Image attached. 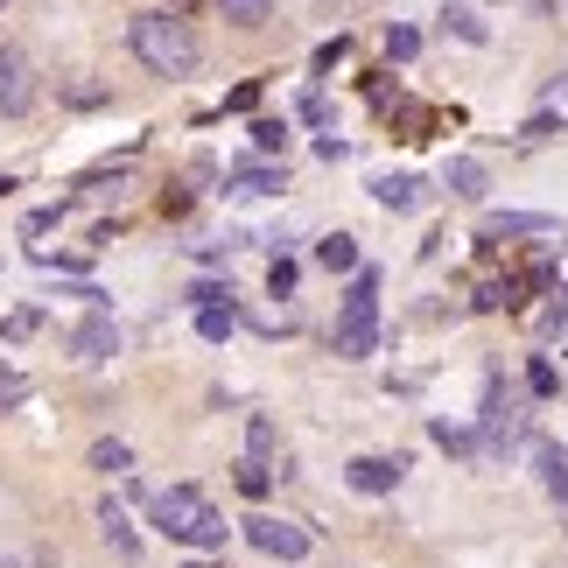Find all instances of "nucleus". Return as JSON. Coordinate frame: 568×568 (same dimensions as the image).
Segmentation results:
<instances>
[{"instance_id":"obj_1","label":"nucleus","mask_w":568,"mask_h":568,"mask_svg":"<svg viewBox=\"0 0 568 568\" xmlns=\"http://www.w3.org/2000/svg\"><path fill=\"white\" fill-rule=\"evenodd\" d=\"M126 42H134V57H141L155 78H196V63H204V50H196V36H190V21L162 14V8H148V14L126 21Z\"/></svg>"},{"instance_id":"obj_2","label":"nucleus","mask_w":568,"mask_h":568,"mask_svg":"<svg viewBox=\"0 0 568 568\" xmlns=\"http://www.w3.org/2000/svg\"><path fill=\"white\" fill-rule=\"evenodd\" d=\"M155 527L169 534V540H183V548H225V519L211 513V498L196 491V485H169V491H155Z\"/></svg>"},{"instance_id":"obj_3","label":"nucleus","mask_w":568,"mask_h":568,"mask_svg":"<svg viewBox=\"0 0 568 568\" xmlns=\"http://www.w3.org/2000/svg\"><path fill=\"white\" fill-rule=\"evenodd\" d=\"M331 344H337V358H373V344H379V274H373V267L352 274Z\"/></svg>"},{"instance_id":"obj_4","label":"nucleus","mask_w":568,"mask_h":568,"mask_svg":"<svg viewBox=\"0 0 568 568\" xmlns=\"http://www.w3.org/2000/svg\"><path fill=\"white\" fill-rule=\"evenodd\" d=\"M477 435H485L491 449H513L519 435H527V393L513 379H491L485 386V414H477Z\"/></svg>"},{"instance_id":"obj_5","label":"nucleus","mask_w":568,"mask_h":568,"mask_svg":"<svg viewBox=\"0 0 568 568\" xmlns=\"http://www.w3.org/2000/svg\"><path fill=\"white\" fill-rule=\"evenodd\" d=\"M246 540H253L260 555H274V561H302V555H310V527L274 519V513H253V519H246Z\"/></svg>"},{"instance_id":"obj_6","label":"nucleus","mask_w":568,"mask_h":568,"mask_svg":"<svg viewBox=\"0 0 568 568\" xmlns=\"http://www.w3.org/2000/svg\"><path fill=\"white\" fill-rule=\"evenodd\" d=\"M29 105H36V63H29V50L0 42V113L21 120Z\"/></svg>"},{"instance_id":"obj_7","label":"nucleus","mask_w":568,"mask_h":568,"mask_svg":"<svg viewBox=\"0 0 568 568\" xmlns=\"http://www.w3.org/2000/svg\"><path fill=\"white\" fill-rule=\"evenodd\" d=\"M63 344H71V358H78V365H105V358H120V331H113V316H84Z\"/></svg>"},{"instance_id":"obj_8","label":"nucleus","mask_w":568,"mask_h":568,"mask_svg":"<svg viewBox=\"0 0 568 568\" xmlns=\"http://www.w3.org/2000/svg\"><path fill=\"white\" fill-rule=\"evenodd\" d=\"M352 491H365V498H379V491H393L407 477V456H352Z\"/></svg>"},{"instance_id":"obj_9","label":"nucleus","mask_w":568,"mask_h":568,"mask_svg":"<svg viewBox=\"0 0 568 568\" xmlns=\"http://www.w3.org/2000/svg\"><path fill=\"white\" fill-rule=\"evenodd\" d=\"M561 225L548 211H491L485 217V239H555Z\"/></svg>"},{"instance_id":"obj_10","label":"nucleus","mask_w":568,"mask_h":568,"mask_svg":"<svg viewBox=\"0 0 568 568\" xmlns=\"http://www.w3.org/2000/svg\"><path fill=\"white\" fill-rule=\"evenodd\" d=\"M232 190H239V196H281V190H288V169H274V162H239V169H232Z\"/></svg>"},{"instance_id":"obj_11","label":"nucleus","mask_w":568,"mask_h":568,"mask_svg":"<svg viewBox=\"0 0 568 568\" xmlns=\"http://www.w3.org/2000/svg\"><path fill=\"white\" fill-rule=\"evenodd\" d=\"M534 464H540V485H548V498L568 513V449H561V443H534Z\"/></svg>"},{"instance_id":"obj_12","label":"nucleus","mask_w":568,"mask_h":568,"mask_svg":"<svg viewBox=\"0 0 568 568\" xmlns=\"http://www.w3.org/2000/svg\"><path fill=\"white\" fill-rule=\"evenodd\" d=\"M99 534H105V540H113V555H126V561H134V555H141V534H134V527H126V513L113 506V498H99Z\"/></svg>"},{"instance_id":"obj_13","label":"nucleus","mask_w":568,"mask_h":568,"mask_svg":"<svg viewBox=\"0 0 568 568\" xmlns=\"http://www.w3.org/2000/svg\"><path fill=\"white\" fill-rule=\"evenodd\" d=\"M316 267H331V274H358V239H352V232L316 239Z\"/></svg>"},{"instance_id":"obj_14","label":"nucleus","mask_w":568,"mask_h":568,"mask_svg":"<svg viewBox=\"0 0 568 568\" xmlns=\"http://www.w3.org/2000/svg\"><path fill=\"white\" fill-rule=\"evenodd\" d=\"M373 196L386 211H414V204H422V183H414V176H373Z\"/></svg>"},{"instance_id":"obj_15","label":"nucleus","mask_w":568,"mask_h":568,"mask_svg":"<svg viewBox=\"0 0 568 568\" xmlns=\"http://www.w3.org/2000/svg\"><path fill=\"white\" fill-rule=\"evenodd\" d=\"M92 470H105V477H126V470H134V449H126L120 435H99V443H92Z\"/></svg>"},{"instance_id":"obj_16","label":"nucleus","mask_w":568,"mask_h":568,"mask_svg":"<svg viewBox=\"0 0 568 568\" xmlns=\"http://www.w3.org/2000/svg\"><path fill=\"white\" fill-rule=\"evenodd\" d=\"M443 183H449V196H485V162L456 155V162L443 169Z\"/></svg>"},{"instance_id":"obj_17","label":"nucleus","mask_w":568,"mask_h":568,"mask_svg":"<svg viewBox=\"0 0 568 568\" xmlns=\"http://www.w3.org/2000/svg\"><path fill=\"white\" fill-rule=\"evenodd\" d=\"M246 464L274 470V422H267V414H253V422H246Z\"/></svg>"},{"instance_id":"obj_18","label":"nucleus","mask_w":568,"mask_h":568,"mask_svg":"<svg viewBox=\"0 0 568 568\" xmlns=\"http://www.w3.org/2000/svg\"><path fill=\"white\" fill-rule=\"evenodd\" d=\"M217 14H225L232 29H260V21L274 14V0H217Z\"/></svg>"},{"instance_id":"obj_19","label":"nucleus","mask_w":568,"mask_h":568,"mask_svg":"<svg viewBox=\"0 0 568 568\" xmlns=\"http://www.w3.org/2000/svg\"><path fill=\"white\" fill-rule=\"evenodd\" d=\"M253 148L260 155H281L288 148V120H253Z\"/></svg>"},{"instance_id":"obj_20","label":"nucleus","mask_w":568,"mask_h":568,"mask_svg":"<svg viewBox=\"0 0 568 568\" xmlns=\"http://www.w3.org/2000/svg\"><path fill=\"white\" fill-rule=\"evenodd\" d=\"M443 29H456V36H464V42H485V21H477L470 8H456V0H449V8H443Z\"/></svg>"},{"instance_id":"obj_21","label":"nucleus","mask_w":568,"mask_h":568,"mask_svg":"<svg viewBox=\"0 0 568 568\" xmlns=\"http://www.w3.org/2000/svg\"><path fill=\"white\" fill-rule=\"evenodd\" d=\"M63 211H71V204H50V211H29V217H21V239H42V232H57V225H63Z\"/></svg>"},{"instance_id":"obj_22","label":"nucleus","mask_w":568,"mask_h":568,"mask_svg":"<svg viewBox=\"0 0 568 568\" xmlns=\"http://www.w3.org/2000/svg\"><path fill=\"white\" fill-rule=\"evenodd\" d=\"M42 331V310H14L8 323H0V337H8V344H21V337H36Z\"/></svg>"},{"instance_id":"obj_23","label":"nucleus","mask_w":568,"mask_h":568,"mask_svg":"<svg viewBox=\"0 0 568 568\" xmlns=\"http://www.w3.org/2000/svg\"><path fill=\"white\" fill-rule=\"evenodd\" d=\"M414 50H422V36H414V29H400V21H393V29H386V57H393V63H407Z\"/></svg>"},{"instance_id":"obj_24","label":"nucleus","mask_w":568,"mask_h":568,"mask_svg":"<svg viewBox=\"0 0 568 568\" xmlns=\"http://www.w3.org/2000/svg\"><path fill=\"white\" fill-rule=\"evenodd\" d=\"M527 386L540 393V400H555V393H561V373H555L548 358H534V373H527Z\"/></svg>"},{"instance_id":"obj_25","label":"nucleus","mask_w":568,"mask_h":568,"mask_svg":"<svg viewBox=\"0 0 568 568\" xmlns=\"http://www.w3.org/2000/svg\"><path fill=\"white\" fill-rule=\"evenodd\" d=\"M267 485H274V470H260V464H239V491H246V498H267Z\"/></svg>"},{"instance_id":"obj_26","label":"nucleus","mask_w":568,"mask_h":568,"mask_svg":"<svg viewBox=\"0 0 568 568\" xmlns=\"http://www.w3.org/2000/svg\"><path fill=\"white\" fill-rule=\"evenodd\" d=\"M21 400H29V379H21V373H0V414L21 407Z\"/></svg>"},{"instance_id":"obj_27","label":"nucleus","mask_w":568,"mask_h":568,"mask_svg":"<svg viewBox=\"0 0 568 568\" xmlns=\"http://www.w3.org/2000/svg\"><path fill=\"white\" fill-rule=\"evenodd\" d=\"M288 288H295V267H288V260H274V267H267V295L288 302Z\"/></svg>"},{"instance_id":"obj_28","label":"nucleus","mask_w":568,"mask_h":568,"mask_svg":"<svg viewBox=\"0 0 568 568\" xmlns=\"http://www.w3.org/2000/svg\"><path fill=\"white\" fill-rule=\"evenodd\" d=\"M435 443H443V449H456V456H464V449L477 443V435H470V428H449V422H435Z\"/></svg>"},{"instance_id":"obj_29","label":"nucleus","mask_w":568,"mask_h":568,"mask_svg":"<svg viewBox=\"0 0 568 568\" xmlns=\"http://www.w3.org/2000/svg\"><path fill=\"white\" fill-rule=\"evenodd\" d=\"M190 302H196V310H217V316H232V288H196Z\"/></svg>"},{"instance_id":"obj_30","label":"nucleus","mask_w":568,"mask_h":568,"mask_svg":"<svg viewBox=\"0 0 568 568\" xmlns=\"http://www.w3.org/2000/svg\"><path fill=\"white\" fill-rule=\"evenodd\" d=\"M555 331H568V295H555V310L540 316V337H555Z\"/></svg>"},{"instance_id":"obj_31","label":"nucleus","mask_w":568,"mask_h":568,"mask_svg":"<svg viewBox=\"0 0 568 568\" xmlns=\"http://www.w3.org/2000/svg\"><path fill=\"white\" fill-rule=\"evenodd\" d=\"M196 331H204V337H232V316H217V310H204V316H196Z\"/></svg>"},{"instance_id":"obj_32","label":"nucleus","mask_w":568,"mask_h":568,"mask_svg":"<svg viewBox=\"0 0 568 568\" xmlns=\"http://www.w3.org/2000/svg\"><path fill=\"white\" fill-rule=\"evenodd\" d=\"M225 105H232V113H253V105H260V84H239V92H232Z\"/></svg>"},{"instance_id":"obj_33","label":"nucleus","mask_w":568,"mask_h":568,"mask_svg":"<svg viewBox=\"0 0 568 568\" xmlns=\"http://www.w3.org/2000/svg\"><path fill=\"white\" fill-rule=\"evenodd\" d=\"M548 105H568V71H561V78L548 84Z\"/></svg>"},{"instance_id":"obj_34","label":"nucleus","mask_w":568,"mask_h":568,"mask_svg":"<svg viewBox=\"0 0 568 568\" xmlns=\"http://www.w3.org/2000/svg\"><path fill=\"white\" fill-rule=\"evenodd\" d=\"M8 190H14V176H0V196H8Z\"/></svg>"}]
</instances>
